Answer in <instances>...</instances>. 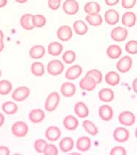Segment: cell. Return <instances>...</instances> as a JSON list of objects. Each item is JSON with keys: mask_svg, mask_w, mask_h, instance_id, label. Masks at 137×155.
<instances>
[{"mask_svg": "<svg viewBox=\"0 0 137 155\" xmlns=\"http://www.w3.org/2000/svg\"><path fill=\"white\" fill-rule=\"evenodd\" d=\"M75 146V141L71 137H64L59 142V147L61 151L64 153L69 152L72 151Z\"/></svg>", "mask_w": 137, "mask_h": 155, "instance_id": "23", "label": "cell"}, {"mask_svg": "<svg viewBox=\"0 0 137 155\" xmlns=\"http://www.w3.org/2000/svg\"><path fill=\"white\" fill-rule=\"evenodd\" d=\"M29 131L28 125L24 121H17L11 127V132L15 137L18 138L25 137Z\"/></svg>", "mask_w": 137, "mask_h": 155, "instance_id": "3", "label": "cell"}, {"mask_svg": "<svg viewBox=\"0 0 137 155\" xmlns=\"http://www.w3.org/2000/svg\"><path fill=\"white\" fill-rule=\"evenodd\" d=\"M72 35H73L72 30L71 27H69L68 25L61 26L56 31L57 38L63 42H66V41H69L72 38Z\"/></svg>", "mask_w": 137, "mask_h": 155, "instance_id": "9", "label": "cell"}, {"mask_svg": "<svg viewBox=\"0 0 137 155\" xmlns=\"http://www.w3.org/2000/svg\"><path fill=\"white\" fill-rule=\"evenodd\" d=\"M30 93V89L25 86L19 87L13 91L12 98L17 102L24 101L29 97Z\"/></svg>", "mask_w": 137, "mask_h": 155, "instance_id": "4", "label": "cell"}, {"mask_svg": "<svg viewBox=\"0 0 137 155\" xmlns=\"http://www.w3.org/2000/svg\"><path fill=\"white\" fill-rule=\"evenodd\" d=\"M76 90V86L75 84L70 82H64L60 87L61 93L65 97H72L75 95Z\"/></svg>", "mask_w": 137, "mask_h": 155, "instance_id": "14", "label": "cell"}, {"mask_svg": "<svg viewBox=\"0 0 137 155\" xmlns=\"http://www.w3.org/2000/svg\"><path fill=\"white\" fill-rule=\"evenodd\" d=\"M1 75H2V71L1 70H0V77H1Z\"/></svg>", "mask_w": 137, "mask_h": 155, "instance_id": "55", "label": "cell"}, {"mask_svg": "<svg viewBox=\"0 0 137 155\" xmlns=\"http://www.w3.org/2000/svg\"><path fill=\"white\" fill-rule=\"evenodd\" d=\"M82 68L79 65H73L66 70L65 77L68 80H75L79 78L82 74Z\"/></svg>", "mask_w": 137, "mask_h": 155, "instance_id": "13", "label": "cell"}, {"mask_svg": "<svg viewBox=\"0 0 137 155\" xmlns=\"http://www.w3.org/2000/svg\"><path fill=\"white\" fill-rule=\"evenodd\" d=\"M2 109L3 112L7 115H13L16 113L18 110V106L16 103L11 101L5 102L2 105Z\"/></svg>", "mask_w": 137, "mask_h": 155, "instance_id": "33", "label": "cell"}, {"mask_svg": "<svg viewBox=\"0 0 137 155\" xmlns=\"http://www.w3.org/2000/svg\"><path fill=\"white\" fill-rule=\"evenodd\" d=\"M110 36L114 41L123 42L128 37V31L125 28L119 26V27L113 28L112 30L111 33H110Z\"/></svg>", "mask_w": 137, "mask_h": 155, "instance_id": "5", "label": "cell"}, {"mask_svg": "<svg viewBox=\"0 0 137 155\" xmlns=\"http://www.w3.org/2000/svg\"><path fill=\"white\" fill-rule=\"evenodd\" d=\"M62 0H48V5L49 8L52 10H57L61 6Z\"/></svg>", "mask_w": 137, "mask_h": 155, "instance_id": "43", "label": "cell"}, {"mask_svg": "<svg viewBox=\"0 0 137 155\" xmlns=\"http://www.w3.org/2000/svg\"><path fill=\"white\" fill-rule=\"evenodd\" d=\"M132 58L129 56H125L119 60L116 64V69L121 73L125 74L128 72L132 67Z\"/></svg>", "mask_w": 137, "mask_h": 155, "instance_id": "6", "label": "cell"}, {"mask_svg": "<svg viewBox=\"0 0 137 155\" xmlns=\"http://www.w3.org/2000/svg\"><path fill=\"white\" fill-rule=\"evenodd\" d=\"M104 18L106 23L110 25H113L119 22L120 16L116 10L113 9H110L105 12Z\"/></svg>", "mask_w": 137, "mask_h": 155, "instance_id": "19", "label": "cell"}, {"mask_svg": "<svg viewBox=\"0 0 137 155\" xmlns=\"http://www.w3.org/2000/svg\"><path fill=\"white\" fill-rule=\"evenodd\" d=\"M12 89V84L8 80L0 81V94L1 95H7L10 93Z\"/></svg>", "mask_w": 137, "mask_h": 155, "instance_id": "35", "label": "cell"}, {"mask_svg": "<svg viewBox=\"0 0 137 155\" xmlns=\"http://www.w3.org/2000/svg\"><path fill=\"white\" fill-rule=\"evenodd\" d=\"M30 71L34 76L42 77L45 74V67L44 64L42 62L36 61L31 64Z\"/></svg>", "mask_w": 137, "mask_h": 155, "instance_id": "30", "label": "cell"}, {"mask_svg": "<svg viewBox=\"0 0 137 155\" xmlns=\"http://www.w3.org/2000/svg\"><path fill=\"white\" fill-rule=\"evenodd\" d=\"M72 154H78L77 153H72Z\"/></svg>", "mask_w": 137, "mask_h": 155, "instance_id": "54", "label": "cell"}, {"mask_svg": "<svg viewBox=\"0 0 137 155\" xmlns=\"http://www.w3.org/2000/svg\"><path fill=\"white\" fill-rule=\"evenodd\" d=\"M4 47H5V43H4L3 40H0V52L2 51Z\"/></svg>", "mask_w": 137, "mask_h": 155, "instance_id": "50", "label": "cell"}, {"mask_svg": "<svg viewBox=\"0 0 137 155\" xmlns=\"http://www.w3.org/2000/svg\"><path fill=\"white\" fill-rule=\"evenodd\" d=\"M62 135V131L58 126H51L46 128L45 131V137L48 141H56Z\"/></svg>", "mask_w": 137, "mask_h": 155, "instance_id": "11", "label": "cell"}, {"mask_svg": "<svg viewBox=\"0 0 137 155\" xmlns=\"http://www.w3.org/2000/svg\"><path fill=\"white\" fill-rule=\"evenodd\" d=\"M4 39V33L3 32L0 30V40H3Z\"/></svg>", "mask_w": 137, "mask_h": 155, "instance_id": "52", "label": "cell"}, {"mask_svg": "<svg viewBox=\"0 0 137 155\" xmlns=\"http://www.w3.org/2000/svg\"><path fill=\"white\" fill-rule=\"evenodd\" d=\"M33 15L31 14H25L21 17L20 22V25L23 29L26 31H31L34 28L33 23Z\"/></svg>", "mask_w": 137, "mask_h": 155, "instance_id": "25", "label": "cell"}, {"mask_svg": "<svg viewBox=\"0 0 137 155\" xmlns=\"http://www.w3.org/2000/svg\"><path fill=\"white\" fill-rule=\"evenodd\" d=\"M126 154L127 152L125 149L124 147L121 146H116L113 147L110 152V155H125Z\"/></svg>", "mask_w": 137, "mask_h": 155, "instance_id": "42", "label": "cell"}, {"mask_svg": "<svg viewBox=\"0 0 137 155\" xmlns=\"http://www.w3.org/2000/svg\"><path fill=\"white\" fill-rule=\"evenodd\" d=\"M132 87L135 93L137 94V78H136L132 82Z\"/></svg>", "mask_w": 137, "mask_h": 155, "instance_id": "47", "label": "cell"}, {"mask_svg": "<svg viewBox=\"0 0 137 155\" xmlns=\"http://www.w3.org/2000/svg\"><path fill=\"white\" fill-rule=\"evenodd\" d=\"M137 0H122L121 5L125 9H131L135 6Z\"/></svg>", "mask_w": 137, "mask_h": 155, "instance_id": "44", "label": "cell"}, {"mask_svg": "<svg viewBox=\"0 0 137 155\" xmlns=\"http://www.w3.org/2000/svg\"><path fill=\"white\" fill-rule=\"evenodd\" d=\"M43 154L45 155H57L58 154V150L56 145L47 144L44 149Z\"/></svg>", "mask_w": 137, "mask_h": 155, "instance_id": "41", "label": "cell"}, {"mask_svg": "<svg viewBox=\"0 0 137 155\" xmlns=\"http://www.w3.org/2000/svg\"><path fill=\"white\" fill-rule=\"evenodd\" d=\"M47 71L51 76H58L64 70V64L58 59L51 60L46 67Z\"/></svg>", "mask_w": 137, "mask_h": 155, "instance_id": "2", "label": "cell"}, {"mask_svg": "<svg viewBox=\"0 0 137 155\" xmlns=\"http://www.w3.org/2000/svg\"><path fill=\"white\" fill-rule=\"evenodd\" d=\"M84 10L87 15L99 13L100 12V5L96 2H89L85 4Z\"/></svg>", "mask_w": 137, "mask_h": 155, "instance_id": "34", "label": "cell"}, {"mask_svg": "<svg viewBox=\"0 0 137 155\" xmlns=\"http://www.w3.org/2000/svg\"><path fill=\"white\" fill-rule=\"evenodd\" d=\"M73 29L75 33L79 35H85L88 31L87 25L83 20H77L73 23Z\"/></svg>", "mask_w": 137, "mask_h": 155, "instance_id": "29", "label": "cell"}, {"mask_svg": "<svg viewBox=\"0 0 137 155\" xmlns=\"http://www.w3.org/2000/svg\"><path fill=\"white\" fill-rule=\"evenodd\" d=\"M28 118L30 122L33 124H39L45 118V112L41 109H33L28 114Z\"/></svg>", "mask_w": 137, "mask_h": 155, "instance_id": "18", "label": "cell"}, {"mask_svg": "<svg viewBox=\"0 0 137 155\" xmlns=\"http://www.w3.org/2000/svg\"><path fill=\"white\" fill-rule=\"evenodd\" d=\"M5 116H4L2 113H0V127H2V126H3L4 123H5Z\"/></svg>", "mask_w": 137, "mask_h": 155, "instance_id": "48", "label": "cell"}, {"mask_svg": "<svg viewBox=\"0 0 137 155\" xmlns=\"http://www.w3.org/2000/svg\"><path fill=\"white\" fill-rule=\"evenodd\" d=\"M76 58V53L72 50H68L66 51L63 54L62 59L63 61L66 64H72L75 61Z\"/></svg>", "mask_w": 137, "mask_h": 155, "instance_id": "36", "label": "cell"}, {"mask_svg": "<svg viewBox=\"0 0 137 155\" xmlns=\"http://www.w3.org/2000/svg\"><path fill=\"white\" fill-rule=\"evenodd\" d=\"M86 76H88L92 78L97 82V84H100L102 80V72L98 69H91L89 70L86 74Z\"/></svg>", "mask_w": 137, "mask_h": 155, "instance_id": "37", "label": "cell"}, {"mask_svg": "<svg viewBox=\"0 0 137 155\" xmlns=\"http://www.w3.org/2000/svg\"><path fill=\"white\" fill-rule=\"evenodd\" d=\"M91 139L88 137H81L77 139V143H76V147L79 152H88L91 148Z\"/></svg>", "mask_w": 137, "mask_h": 155, "instance_id": "17", "label": "cell"}, {"mask_svg": "<svg viewBox=\"0 0 137 155\" xmlns=\"http://www.w3.org/2000/svg\"><path fill=\"white\" fill-rule=\"evenodd\" d=\"M98 97L100 101L105 103H110L115 98L114 92L110 88L101 89L98 92Z\"/></svg>", "mask_w": 137, "mask_h": 155, "instance_id": "21", "label": "cell"}, {"mask_svg": "<svg viewBox=\"0 0 137 155\" xmlns=\"http://www.w3.org/2000/svg\"><path fill=\"white\" fill-rule=\"evenodd\" d=\"M106 54L111 59H116L122 54V49L118 45H110L106 50Z\"/></svg>", "mask_w": 137, "mask_h": 155, "instance_id": "28", "label": "cell"}, {"mask_svg": "<svg viewBox=\"0 0 137 155\" xmlns=\"http://www.w3.org/2000/svg\"><path fill=\"white\" fill-rule=\"evenodd\" d=\"M75 114L80 118H85L89 116V109L87 105L83 102H77L74 106Z\"/></svg>", "mask_w": 137, "mask_h": 155, "instance_id": "20", "label": "cell"}, {"mask_svg": "<svg viewBox=\"0 0 137 155\" xmlns=\"http://www.w3.org/2000/svg\"><path fill=\"white\" fill-rule=\"evenodd\" d=\"M63 126L68 131H75L79 126V120L75 116L68 115L63 119Z\"/></svg>", "mask_w": 137, "mask_h": 155, "instance_id": "15", "label": "cell"}, {"mask_svg": "<svg viewBox=\"0 0 137 155\" xmlns=\"http://www.w3.org/2000/svg\"><path fill=\"white\" fill-rule=\"evenodd\" d=\"M47 144H48V143H47V142L44 139H38L35 140V141L34 142L33 147L36 152L39 153V154H43L44 149Z\"/></svg>", "mask_w": 137, "mask_h": 155, "instance_id": "38", "label": "cell"}, {"mask_svg": "<svg viewBox=\"0 0 137 155\" xmlns=\"http://www.w3.org/2000/svg\"><path fill=\"white\" fill-rule=\"evenodd\" d=\"M87 22L92 26H100L102 23V18L99 13L87 15L85 18Z\"/></svg>", "mask_w": 137, "mask_h": 155, "instance_id": "31", "label": "cell"}, {"mask_svg": "<svg viewBox=\"0 0 137 155\" xmlns=\"http://www.w3.org/2000/svg\"><path fill=\"white\" fill-rule=\"evenodd\" d=\"M10 151L8 147L5 146H0V155H9Z\"/></svg>", "mask_w": 137, "mask_h": 155, "instance_id": "45", "label": "cell"}, {"mask_svg": "<svg viewBox=\"0 0 137 155\" xmlns=\"http://www.w3.org/2000/svg\"><path fill=\"white\" fill-rule=\"evenodd\" d=\"M7 4V0H0V8L5 7Z\"/></svg>", "mask_w": 137, "mask_h": 155, "instance_id": "49", "label": "cell"}, {"mask_svg": "<svg viewBox=\"0 0 137 155\" xmlns=\"http://www.w3.org/2000/svg\"><path fill=\"white\" fill-rule=\"evenodd\" d=\"M45 54V47L42 45H35L30 49L29 55L33 59H40L42 58Z\"/></svg>", "mask_w": 137, "mask_h": 155, "instance_id": "22", "label": "cell"}, {"mask_svg": "<svg viewBox=\"0 0 137 155\" xmlns=\"http://www.w3.org/2000/svg\"><path fill=\"white\" fill-rule=\"evenodd\" d=\"M125 50L129 54L135 55L137 54V41L131 40L125 44Z\"/></svg>", "mask_w": 137, "mask_h": 155, "instance_id": "40", "label": "cell"}, {"mask_svg": "<svg viewBox=\"0 0 137 155\" xmlns=\"http://www.w3.org/2000/svg\"><path fill=\"white\" fill-rule=\"evenodd\" d=\"M129 131L125 128L118 127L114 130L113 137L115 141L119 143H123L128 141L129 139Z\"/></svg>", "mask_w": 137, "mask_h": 155, "instance_id": "10", "label": "cell"}, {"mask_svg": "<svg viewBox=\"0 0 137 155\" xmlns=\"http://www.w3.org/2000/svg\"><path fill=\"white\" fill-rule=\"evenodd\" d=\"M97 82L92 78L86 76L82 78L79 83V87L85 91H92L97 87Z\"/></svg>", "mask_w": 137, "mask_h": 155, "instance_id": "16", "label": "cell"}, {"mask_svg": "<svg viewBox=\"0 0 137 155\" xmlns=\"http://www.w3.org/2000/svg\"><path fill=\"white\" fill-rule=\"evenodd\" d=\"M119 1L120 0H105V2L108 6L112 7L116 5L119 2Z\"/></svg>", "mask_w": 137, "mask_h": 155, "instance_id": "46", "label": "cell"}, {"mask_svg": "<svg viewBox=\"0 0 137 155\" xmlns=\"http://www.w3.org/2000/svg\"><path fill=\"white\" fill-rule=\"evenodd\" d=\"M82 126L85 131L89 135L96 136L98 134V128L96 125L89 120H85L82 122Z\"/></svg>", "mask_w": 137, "mask_h": 155, "instance_id": "32", "label": "cell"}, {"mask_svg": "<svg viewBox=\"0 0 137 155\" xmlns=\"http://www.w3.org/2000/svg\"><path fill=\"white\" fill-rule=\"evenodd\" d=\"M98 114L100 118L104 121H110L113 117V108L108 105H101L99 107Z\"/></svg>", "mask_w": 137, "mask_h": 155, "instance_id": "12", "label": "cell"}, {"mask_svg": "<svg viewBox=\"0 0 137 155\" xmlns=\"http://www.w3.org/2000/svg\"><path fill=\"white\" fill-rule=\"evenodd\" d=\"M136 22V15L132 12H125L121 18V22L125 27L131 28L135 25Z\"/></svg>", "mask_w": 137, "mask_h": 155, "instance_id": "24", "label": "cell"}, {"mask_svg": "<svg viewBox=\"0 0 137 155\" xmlns=\"http://www.w3.org/2000/svg\"><path fill=\"white\" fill-rule=\"evenodd\" d=\"M105 81L108 85L112 87L116 86L120 83L121 77L117 72L111 71L106 74V75L105 76Z\"/></svg>", "mask_w": 137, "mask_h": 155, "instance_id": "26", "label": "cell"}, {"mask_svg": "<svg viewBox=\"0 0 137 155\" xmlns=\"http://www.w3.org/2000/svg\"><path fill=\"white\" fill-rule=\"evenodd\" d=\"M135 120H136L135 115L131 111H123L120 113L119 116V121L123 126H131L134 124Z\"/></svg>", "mask_w": 137, "mask_h": 155, "instance_id": "8", "label": "cell"}, {"mask_svg": "<svg viewBox=\"0 0 137 155\" xmlns=\"http://www.w3.org/2000/svg\"><path fill=\"white\" fill-rule=\"evenodd\" d=\"M33 23L35 28H42L46 24V18L42 15H33Z\"/></svg>", "mask_w": 137, "mask_h": 155, "instance_id": "39", "label": "cell"}, {"mask_svg": "<svg viewBox=\"0 0 137 155\" xmlns=\"http://www.w3.org/2000/svg\"><path fill=\"white\" fill-rule=\"evenodd\" d=\"M60 102V95L57 92H53L48 95L44 103L45 110L47 112H53L57 108Z\"/></svg>", "mask_w": 137, "mask_h": 155, "instance_id": "1", "label": "cell"}, {"mask_svg": "<svg viewBox=\"0 0 137 155\" xmlns=\"http://www.w3.org/2000/svg\"><path fill=\"white\" fill-rule=\"evenodd\" d=\"M15 1H16L17 2H18L20 4H24V3L27 2L28 0H15Z\"/></svg>", "mask_w": 137, "mask_h": 155, "instance_id": "51", "label": "cell"}, {"mask_svg": "<svg viewBox=\"0 0 137 155\" xmlns=\"http://www.w3.org/2000/svg\"><path fill=\"white\" fill-rule=\"evenodd\" d=\"M135 136H136V138L137 139V128L136 129V131H135Z\"/></svg>", "mask_w": 137, "mask_h": 155, "instance_id": "53", "label": "cell"}, {"mask_svg": "<svg viewBox=\"0 0 137 155\" xmlns=\"http://www.w3.org/2000/svg\"><path fill=\"white\" fill-rule=\"evenodd\" d=\"M63 10L68 15H74L79 11V5L76 0H66L63 3Z\"/></svg>", "mask_w": 137, "mask_h": 155, "instance_id": "7", "label": "cell"}, {"mask_svg": "<svg viewBox=\"0 0 137 155\" xmlns=\"http://www.w3.org/2000/svg\"><path fill=\"white\" fill-rule=\"evenodd\" d=\"M63 49H64V47H63L62 43L57 42V41H54V42H51L48 44V53L51 56H58L62 54Z\"/></svg>", "mask_w": 137, "mask_h": 155, "instance_id": "27", "label": "cell"}]
</instances>
